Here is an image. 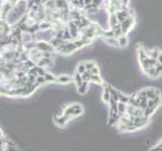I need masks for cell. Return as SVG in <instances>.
Segmentation results:
<instances>
[{
    "mask_svg": "<svg viewBox=\"0 0 162 151\" xmlns=\"http://www.w3.org/2000/svg\"><path fill=\"white\" fill-rule=\"evenodd\" d=\"M35 47L44 52H57L55 47L51 44V42L45 40H35Z\"/></svg>",
    "mask_w": 162,
    "mask_h": 151,
    "instance_id": "7a4b0ae2",
    "label": "cell"
},
{
    "mask_svg": "<svg viewBox=\"0 0 162 151\" xmlns=\"http://www.w3.org/2000/svg\"><path fill=\"white\" fill-rule=\"evenodd\" d=\"M127 106L128 104H125L123 102H118V114L120 116L127 112Z\"/></svg>",
    "mask_w": 162,
    "mask_h": 151,
    "instance_id": "4fadbf2b",
    "label": "cell"
},
{
    "mask_svg": "<svg viewBox=\"0 0 162 151\" xmlns=\"http://www.w3.org/2000/svg\"><path fill=\"white\" fill-rule=\"evenodd\" d=\"M71 1H74V0H69V2H71Z\"/></svg>",
    "mask_w": 162,
    "mask_h": 151,
    "instance_id": "603a6c76",
    "label": "cell"
},
{
    "mask_svg": "<svg viewBox=\"0 0 162 151\" xmlns=\"http://www.w3.org/2000/svg\"><path fill=\"white\" fill-rule=\"evenodd\" d=\"M150 151H162V148L158 146V145H156L155 147H153L152 149H150Z\"/></svg>",
    "mask_w": 162,
    "mask_h": 151,
    "instance_id": "44dd1931",
    "label": "cell"
},
{
    "mask_svg": "<svg viewBox=\"0 0 162 151\" xmlns=\"http://www.w3.org/2000/svg\"><path fill=\"white\" fill-rule=\"evenodd\" d=\"M161 50H159V48H153V50H146V52L148 54V57L150 58H155V60H157L158 58V55H159Z\"/></svg>",
    "mask_w": 162,
    "mask_h": 151,
    "instance_id": "7c38bea8",
    "label": "cell"
},
{
    "mask_svg": "<svg viewBox=\"0 0 162 151\" xmlns=\"http://www.w3.org/2000/svg\"><path fill=\"white\" fill-rule=\"evenodd\" d=\"M71 82H74V78L69 77V76H59V77H57V83L58 84H69Z\"/></svg>",
    "mask_w": 162,
    "mask_h": 151,
    "instance_id": "52a82bcc",
    "label": "cell"
},
{
    "mask_svg": "<svg viewBox=\"0 0 162 151\" xmlns=\"http://www.w3.org/2000/svg\"><path fill=\"white\" fill-rule=\"evenodd\" d=\"M54 119H55V124H57V125L59 126V127H65V124L68 123V121H69V118L67 116H65V115H62V116H58V117L55 115Z\"/></svg>",
    "mask_w": 162,
    "mask_h": 151,
    "instance_id": "5b68a950",
    "label": "cell"
},
{
    "mask_svg": "<svg viewBox=\"0 0 162 151\" xmlns=\"http://www.w3.org/2000/svg\"><path fill=\"white\" fill-rule=\"evenodd\" d=\"M104 91H103V95H102V98H103V101L105 103L109 104L111 100V93H110V89H109V85L108 84H104Z\"/></svg>",
    "mask_w": 162,
    "mask_h": 151,
    "instance_id": "8992f818",
    "label": "cell"
},
{
    "mask_svg": "<svg viewBox=\"0 0 162 151\" xmlns=\"http://www.w3.org/2000/svg\"><path fill=\"white\" fill-rule=\"evenodd\" d=\"M108 23H109V28H112V29H114L116 26L120 24V22H119V20H118L116 13L109 14V16H108Z\"/></svg>",
    "mask_w": 162,
    "mask_h": 151,
    "instance_id": "277c9868",
    "label": "cell"
},
{
    "mask_svg": "<svg viewBox=\"0 0 162 151\" xmlns=\"http://www.w3.org/2000/svg\"><path fill=\"white\" fill-rule=\"evenodd\" d=\"M85 64H86V67H87V71H91L93 68L97 65V64L94 61H86Z\"/></svg>",
    "mask_w": 162,
    "mask_h": 151,
    "instance_id": "ac0fdd59",
    "label": "cell"
},
{
    "mask_svg": "<svg viewBox=\"0 0 162 151\" xmlns=\"http://www.w3.org/2000/svg\"><path fill=\"white\" fill-rule=\"evenodd\" d=\"M91 83L97 84V85H104L103 79L100 77V75H94L92 74L91 76Z\"/></svg>",
    "mask_w": 162,
    "mask_h": 151,
    "instance_id": "5bb4252c",
    "label": "cell"
},
{
    "mask_svg": "<svg viewBox=\"0 0 162 151\" xmlns=\"http://www.w3.org/2000/svg\"><path fill=\"white\" fill-rule=\"evenodd\" d=\"M76 72H78V73L81 74V75L84 74L85 72H87V67H86L85 61H81V63L78 65L77 70H76Z\"/></svg>",
    "mask_w": 162,
    "mask_h": 151,
    "instance_id": "9a60e30c",
    "label": "cell"
},
{
    "mask_svg": "<svg viewBox=\"0 0 162 151\" xmlns=\"http://www.w3.org/2000/svg\"><path fill=\"white\" fill-rule=\"evenodd\" d=\"M74 83L76 85V87L79 88L81 86V85L84 83V81H83V78H82V75L81 74H79L78 72H76L75 75H74Z\"/></svg>",
    "mask_w": 162,
    "mask_h": 151,
    "instance_id": "8fae6325",
    "label": "cell"
},
{
    "mask_svg": "<svg viewBox=\"0 0 162 151\" xmlns=\"http://www.w3.org/2000/svg\"><path fill=\"white\" fill-rule=\"evenodd\" d=\"M118 42H119V48H125L129 44L127 35H121L118 37Z\"/></svg>",
    "mask_w": 162,
    "mask_h": 151,
    "instance_id": "9c48e42d",
    "label": "cell"
},
{
    "mask_svg": "<svg viewBox=\"0 0 162 151\" xmlns=\"http://www.w3.org/2000/svg\"><path fill=\"white\" fill-rule=\"evenodd\" d=\"M157 61H158V63H159V64H162V51H160L159 55H158V58H157Z\"/></svg>",
    "mask_w": 162,
    "mask_h": 151,
    "instance_id": "7402d4cb",
    "label": "cell"
},
{
    "mask_svg": "<svg viewBox=\"0 0 162 151\" xmlns=\"http://www.w3.org/2000/svg\"><path fill=\"white\" fill-rule=\"evenodd\" d=\"M148 122H149V118L148 117H138L135 118L134 120V126L137 128V129H141V128H144L147 125Z\"/></svg>",
    "mask_w": 162,
    "mask_h": 151,
    "instance_id": "3957f363",
    "label": "cell"
},
{
    "mask_svg": "<svg viewBox=\"0 0 162 151\" xmlns=\"http://www.w3.org/2000/svg\"><path fill=\"white\" fill-rule=\"evenodd\" d=\"M135 23H136V16L135 15L129 16L126 20H124L122 23H120L121 30H122L123 35H127L129 32L133 29V27L135 26Z\"/></svg>",
    "mask_w": 162,
    "mask_h": 151,
    "instance_id": "6da1fadb",
    "label": "cell"
},
{
    "mask_svg": "<svg viewBox=\"0 0 162 151\" xmlns=\"http://www.w3.org/2000/svg\"><path fill=\"white\" fill-rule=\"evenodd\" d=\"M44 77L46 79V81H48V82H51V83H57V77L54 76L52 74L46 73V75L44 76Z\"/></svg>",
    "mask_w": 162,
    "mask_h": 151,
    "instance_id": "e0dca14e",
    "label": "cell"
},
{
    "mask_svg": "<svg viewBox=\"0 0 162 151\" xmlns=\"http://www.w3.org/2000/svg\"><path fill=\"white\" fill-rule=\"evenodd\" d=\"M90 83H91V82L84 81V83H83L79 88H77L78 89V93L80 94V95H85L88 92L89 85H90Z\"/></svg>",
    "mask_w": 162,
    "mask_h": 151,
    "instance_id": "30bf717a",
    "label": "cell"
},
{
    "mask_svg": "<svg viewBox=\"0 0 162 151\" xmlns=\"http://www.w3.org/2000/svg\"><path fill=\"white\" fill-rule=\"evenodd\" d=\"M103 38L108 45H111V47H113L119 48V42H118L117 37H103Z\"/></svg>",
    "mask_w": 162,
    "mask_h": 151,
    "instance_id": "ba28073f",
    "label": "cell"
},
{
    "mask_svg": "<svg viewBox=\"0 0 162 151\" xmlns=\"http://www.w3.org/2000/svg\"><path fill=\"white\" fill-rule=\"evenodd\" d=\"M36 83H37L39 86H40V85H42V84L48 83V81H46L45 77H42V76H38V77L36 78Z\"/></svg>",
    "mask_w": 162,
    "mask_h": 151,
    "instance_id": "d6986e66",
    "label": "cell"
},
{
    "mask_svg": "<svg viewBox=\"0 0 162 151\" xmlns=\"http://www.w3.org/2000/svg\"><path fill=\"white\" fill-rule=\"evenodd\" d=\"M129 100H130V97L122 94L121 92H119V102H123V103H125V104H128Z\"/></svg>",
    "mask_w": 162,
    "mask_h": 151,
    "instance_id": "2e32d148",
    "label": "cell"
},
{
    "mask_svg": "<svg viewBox=\"0 0 162 151\" xmlns=\"http://www.w3.org/2000/svg\"><path fill=\"white\" fill-rule=\"evenodd\" d=\"M90 72H91L92 74H94V75H100V70H99V67H98V65H96V67L93 68Z\"/></svg>",
    "mask_w": 162,
    "mask_h": 151,
    "instance_id": "ffe728a7",
    "label": "cell"
}]
</instances>
